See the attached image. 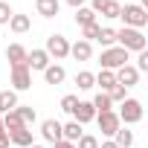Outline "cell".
<instances>
[{"instance_id": "83f0119b", "label": "cell", "mask_w": 148, "mask_h": 148, "mask_svg": "<svg viewBox=\"0 0 148 148\" xmlns=\"http://www.w3.org/2000/svg\"><path fill=\"white\" fill-rule=\"evenodd\" d=\"M108 99H110L113 105H122V102L128 99V90H125L122 84H116V87H110V90H108Z\"/></svg>"}, {"instance_id": "4fadbf2b", "label": "cell", "mask_w": 148, "mask_h": 148, "mask_svg": "<svg viewBox=\"0 0 148 148\" xmlns=\"http://www.w3.org/2000/svg\"><path fill=\"white\" fill-rule=\"evenodd\" d=\"M26 55H29V49H26V47H21V44H9V47H6V58H9V64H12V67L26 64Z\"/></svg>"}, {"instance_id": "6da1fadb", "label": "cell", "mask_w": 148, "mask_h": 148, "mask_svg": "<svg viewBox=\"0 0 148 148\" xmlns=\"http://www.w3.org/2000/svg\"><path fill=\"white\" fill-rule=\"evenodd\" d=\"M145 44L148 38L142 35V29H128V26L116 29V47H122L125 52H142Z\"/></svg>"}, {"instance_id": "d4e9b609", "label": "cell", "mask_w": 148, "mask_h": 148, "mask_svg": "<svg viewBox=\"0 0 148 148\" xmlns=\"http://www.w3.org/2000/svg\"><path fill=\"white\" fill-rule=\"evenodd\" d=\"M3 128H6V134H12V131H21V128H26V125L21 122V116H18L15 110H9V113H3Z\"/></svg>"}, {"instance_id": "ac0fdd59", "label": "cell", "mask_w": 148, "mask_h": 148, "mask_svg": "<svg viewBox=\"0 0 148 148\" xmlns=\"http://www.w3.org/2000/svg\"><path fill=\"white\" fill-rule=\"evenodd\" d=\"M35 9H38V15H41V18H55V15H58V9H61V3H58V0H38Z\"/></svg>"}, {"instance_id": "7c38bea8", "label": "cell", "mask_w": 148, "mask_h": 148, "mask_svg": "<svg viewBox=\"0 0 148 148\" xmlns=\"http://www.w3.org/2000/svg\"><path fill=\"white\" fill-rule=\"evenodd\" d=\"M73 119H76L79 125H87V122H93V119H96V110H93V105H90V102H79V105H76V110H73Z\"/></svg>"}, {"instance_id": "44dd1931", "label": "cell", "mask_w": 148, "mask_h": 148, "mask_svg": "<svg viewBox=\"0 0 148 148\" xmlns=\"http://www.w3.org/2000/svg\"><path fill=\"white\" fill-rule=\"evenodd\" d=\"M15 113L21 116V122H23L26 128H32V122L38 119V113H35V108H32V105H18V108H15Z\"/></svg>"}, {"instance_id": "9c48e42d", "label": "cell", "mask_w": 148, "mask_h": 148, "mask_svg": "<svg viewBox=\"0 0 148 148\" xmlns=\"http://www.w3.org/2000/svg\"><path fill=\"white\" fill-rule=\"evenodd\" d=\"M41 136H44L49 145L61 142V139H64V136H61V122H58V119H44V122H41Z\"/></svg>"}, {"instance_id": "7402d4cb", "label": "cell", "mask_w": 148, "mask_h": 148, "mask_svg": "<svg viewBox=\"0 0 148 148\" xmlns=\"http://www.w3.org/2000/svg\"><path fill=\"white\" fill-rule=\"evenodd\" d=\"M76 84H79V90H93L96 87V76L90 70H82V73H76Z\"/></svg>"}, {"instance_id": "277c9868", "label": "cell", "mask_w": 148, "mask_h": 148, "mask_svg": "<svg viewBox=\"0 0 148 148\" xmlns=\"http://www.w3.org/2000/svg\"><path fill=\"white\" fill-rule=\"evenodd\" d=\"M142 113H145V110H142V102L128 96V99L119 105V113H116V116H119V122H122V125H136V122L142 119Z\"/></svg>"}, {"instance_id": "1f68e13d", "label": "cell", "mask_w": 148, "mask_h": 148, "mask_svg": "<svg viewBox=\"0 0 148 148\" xmlns=\"http://www.w3.org/2000/svg\"><path fill=\"white\" fill-rule=\"evenodd\" d=\"M12 15H15V12H12V6L0 0V23H9V21H12Z\"/></svg>"}, {"instance_id": "9a60e30c", "label": "cell", "mask_w": 148, "mask_h": 148, "mask_svg": "<svg viewBox=\"0 0 148 148\" xmlns=\"http://www.w3.org/2000/svg\"><path fill=\"white\" fill-rule=\"evenodd\" d=\"M64 79H67V70H64L61 64H49V67L44 70V82H47V84H61Z\"/></svg>"}, {"instance_id": "836d02e7", "label": "cell", "mask_w": 148, "mask_h": 148, "mask_svg": "<svg viewBox=\"0 0 148 148\" xmlns=\"http://www.w3.org/2000/svg\"><path fill=\"white\" fill-rule=\"evenodd\" d=\"M52 148H76V142H67V139H61V142H55Z\"/></svg>"}, {"instance_id": "d590c367", "label": "cell", "mask_w": 148, "mask_h": 148, "mask_svg": "<svg viewBox=\"0 0 148 148\" xmlns=\"http://www.w3.org/2000/svg\"><path fill=\"white\" fill-rule=\"evenodd\" d=\"M99 148H119L113 139H105V142H99Z\"/></svg>"}, {"instance_id": "d6986e66", "label": "cell", "mask_w": 148, "mask_h": 148, "mask_svg": "<svg viewBox=\"0 0 148 148\" xmlns=\"http://www.w3.org/2000/svg\"><path fill=\"white\" fill-rule=\"evenodd\" d=\"M12 32H18V35H23V32H29V26H32V21H29V15H12V21L6 23Z\"/></svg>"}, {"instance_id": "2e32d148", "label": "cell", "mask_w": 148, "mask_h": 148, "mask_svg": "<svg viewBox=\"0 0 148 148\" xmlns=\"http://www.w3.org/2000/svg\"><path fill=\"white\" fill-rule=\"evenodd\" d=\"M21 102H18V93L15 90H0V116L3 113H9V110H15Z\"/></svg>"}, {"instance_id": "f546056e", "label": "cell", "mask_w": 148, "mask_h": 148, "mask_svg": "<svg viewBox=\"0 0 148 148\" xmlns=\"http://www.w3.org/2000/svg\"><path fill=\"white\" fill-rule=\"evenodd\" d=\"M99 29H102L99 23H90V26H82V41H90V44H93V41L99 38Z\"/></svg>"}, {"instance_id": "8992f818", "label": "cell", "mask_w": 148, "mask_h": 148, "mask_svg": "<svg viewBox=\"0 0 148 148\" xmlns=\"http://www.w3.org/2000/svg\"><path fill=\"white\" fill-rule=\"evenodd\" d=\"M96 122H99V131H102V136H108V139H113V134L122 128V122H119L116 110H108V113H96Z\"/></svg>"}, {"instance_id": "7a4b0ae2", "label": "cell", "mask_w": 148, "mask_h": 148, "mask_svg": "<svg viewBox=\"0 0 148 148\" xmlns=\"http://www.w3.org/2000/svg\"><path fill=\"white\" fill-rule=\"evenodd\" d=\"M119 18L125 21L128 29H142V26H148V9L139 6V3H125V6L119 9Z\"/></svg>"}, {"instance_id": "30bf717a", "label": "cell", "mask_w": 148, "mask_h": 148, "mask_svg": "<svg viewBox=\"0 0 148 148\" xmlns=\"http://www.w3.org/2000/svg\"><path fill=\"white\" fill-rule=\"evenodd\" d=\"M49 64H52V58H49L44 49H32V52L26 55V67H29V70H41V73H44Z\"/></svg>"}, {"instance_id": "8d00e7d4", "label": "cell", "mask_w": 148, "mask_h": 148, "mask_svg": "<svg viewBox=\"0 0 148 148\" xmlns=\"http://www.w3.org/2000/svg\"><path fill=\"white\" fill-rule=\"evenodd\" d=\"M67 3H70L73 9H82V6H84V0H67Z\"/></svg>"}, {"instance_id": "ab89813d", "label": "cell", "mask_w": 148, "mask_h": 148, "mask_svg": "<svg viewBox=\"0 0 148 148\" xmlns=\"http://www.w3.org/2000/svg\"><path fill=\"white\" fill-rule=\"evenodd\" d=\"M142 3H148V0H142ZM142 3H139V6H142Z\"/></svg>"}, {"instance_id": "603a6c76", "label": "cell", "mask_w": 148, "mask_h": 148, "mask_svg": "<svg viewBox=\"0 0 148 148\" xmlns=\"http://www.w3.org/2000/svg\"><path fill=\"white\" fill-rule=\"evenodd\" d=\"M76 23H79V26H90V23H96V12H93L90 6L76 9Z\"/></svg>"}, {"instance_id": "4316f807", "label": "cell", "mask_w": 148, "mask_h": 148, "mask_svg": "<svg viewBox=\"0 0 148 148\" xmlns=\"http://www.w3.org/2000/svg\"><path fill=\"white\" fill-rule=\"evenodd\" d=\"M96 41H99V44H102L105 49H108V47H116V29H108V26H102V29H99V38H96Z\"/></svg>"}, {"instance_id": "8fae6325", "label": "cell", "mask_w": 148, "mask_h": 148, "mask_svg": "<svg viewBox=\"0 0 148 148\" xmlns=\"http://www.w3.org/2000/svg\"><path fill=\"white\" fill-rule=\"evenodd\" d=\"M70 55L76 58V61H90V58H93V44L79 38L76 44H70Z\"/></svg>"}, {"instance_id": "cb8c5ba5", "label": "cell", "mask_w": 148, "mask_h": 148, "mask_svg": "<svg viewBox=\"0 0 148 148\" xmlns=\"http://www.w3.org/2000/svg\"><path fill=\"white\" fill-rule=\"evenodd\" d=\"M90 105H93V110H96V113H108V110H113V102H110V99H108V93H102V90L96 93V99H93Z\"/></svg>"}, {"instance_id": "e575fe53", "label": "cell", "mask_w": 148, "mask_h": 148, "mask_svg": "<svg viewBox=\"0 0 148 148\" xmlns=\"http://www.w3.org/2000/svg\"><path fill=\"white\" fill-rule=\"evenodd\" d=\"M12 142H9V134H0V148H9Z\"/></svg>"}, {"instance_id": "3957f363", "label": "cell", "mask_w": 148, "mask_h": 148, "mask_svg": "<svg viewBox=\"0 0 148 148\" xmlns=\"http://www.w3.org/2000/svg\"><path fill=\"white\" fill-rule=\"evenodd\" d=\"M131 61V52H125L122 47H108V49H102V55H99V64H102V70H119V67H125Z\"/></svg>"}, {"instance_id": "484cf974", "label": "cell", "mask_w": 148, "mask_h": 148, "mask_svg": "<svg viewBox=\"0 0 148 148\" xmlns=\"http://www.w3.org/2000/svg\"><path fill=\"white\" fill-rule=\"evenodd\" d=\"M113 142H116L119 148H131V145H134V131H128V128H119V131L113 134Z\"/></svg>"}, {"instance_id": "f1b7e54d", "label": "cell", "mask_w": 148, "mask_h": 148, "mask_svg": "<svg viewBox=\"0 0 148 148\" xmlns=\"http://www.w3.org/2000/svg\"><path fill=\"white\" fill-rule=\"evenodd\" d=\"M79 102H82V99H79V96H73V93H67V96H64V99H61V110H64V113H70V116H73V110H76V105H79Z\"/></svg>"}, {"instance_id": "4dcf8cb0", "label": "cell", "mask_w": 148, "mask_h": 148, "mask_svg": "<svg viewBox=\"0 0 148 148\" xmlns=\"http://www.w3.org/2000/svg\"><path fill=\"white\" fill-rule=\"evenodd\" d=\"M76 148H99V136H93V134H82L79 142H76Z\"/></svg>"}, {"instance_id": "74e56055", "label": "cell", "mask_w": 148, "mask_h": 148, "mask_svg": "<svg viewBox=\"0 0 148 148\" xmlns=\"http://www.w3.org/2000/svg\"><path fill=\"white\" fill-rule=\"evenodd\" d=\"M0 134H6V128H3V116H0Z\"/></svg>"}, {"instance_id": "5b68a950", "label": "cell", "mask_w": 148, "mask_h": 148, "mask_svg": "<svg viewBox=\"0 0 148 148\" xmlns=\"http://www.w3.org/2000/svg\"><path fill=\"white\" fill-rule=\"evenodd\" d=\"M44 52H47L49 58H55V61H64V58L70 55V41H67L64 35L52 32V35L47 38V47H44Z\"/></svg>"}, {"instance_id": "ffe728a7", "label": "cell", "mask_w": 148, "mask_h": 148, "mask_svg": "<svg viewBox=\"0 0 148 148\" xmlns=\"http://www.w3.org/2000/svg\"><path fill=\"white\" fill-rule=\"evenodd\" d=\"M96 84L102 87V93H108L110 87H116V76H113V70H99V76H96Z\"/></svg>"}, {"instance_id": "f35d334b", "label": "cell", "mask_w": 148, "mask_h": 148, "mask_svg": "<svg viewBox=\"0 0 148 148\" xmlns=\"http://www.w3.org/2000/svg\"><path fill=\"white\" fill-rule=\"evenodd\" d=\"M29 148H44V145H38V142H32V145H29Z\"/></svg>"}, {"instance_id": "d6a6232c", "label": "cell", "mask_w": 148, "mask_h": 148, "mask_svg": "<svg viewBox=\"0 0 148 148\" xmlns=\"http://www.w3.org/2000/svg\"><path fill=\"white\" fill-rule=\"evenodd\" d=\"M136 55H139V58H136V73H145V70H148V52L142 49V52H136Z\"/></svg>"}, {"instance_id": "52a82bcc", "label": "cell", "mask_w": 148, "mask_h": 148, "mask_svg": "<svg viewBox=\"0 0 148 148\" xmlns=\"http://www.w3.org/2000/svg\"><path fill=\"white\" fill-rule=\"evenodd\" d=\"M12 87H15V93H21V90H29V87H32V70H29L26 64L12 67Z\"/></svg>"}, {"instance_id": "5bb4252c", "label": "cell", "mask_w": 148, "mask_h": 148, "mask_svg": "<svg viewBox=\"0 0 148 148\" xmlns=\"http://www.w3.org/2000/svg\"><path fill=\"white\" fill-rule=\"evenodd\" d=\"M9 142L18 145V148H29L35 139H32V128H21V131H12L9 134Z\"/></svg>"}, {"instance_id": "e0dca14e", "label": "cell", "mask_w": 148, "mask_h": 148, "mask_svg": "<svg viewBox=\"0 0 148 148\" xmlns=\"http://www.w3.org/2000/svg\"><path fill=\"white\" fill-rule=\"evenodd\" d=\"M84 131H82V125L76 122V119H70L67 125H61V136L67 139V142H79V136H82Z\"/></svg>"}, {"instance_id": "ba28073f", "label": "cell", "mask_w": 148, "mask_h": 148, "mask_svg": "<svg viewBox=\"0 0 148 148\" xmlns=\"http://www.w3.org/2000/svg\"><path fill=\"white\" fill-rule=\"evenodd\" d=\"M113 76H116V84H122L125 90L139 84V73H136V67H134V64H125V67H119V70L113 73Z\"/></svg>"}]
</instances>
